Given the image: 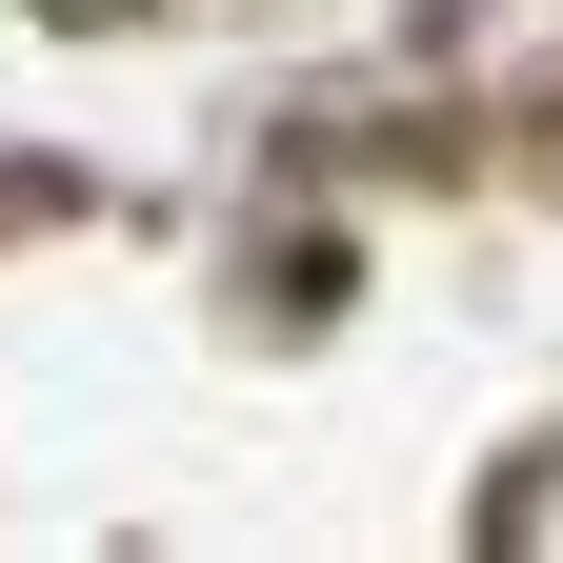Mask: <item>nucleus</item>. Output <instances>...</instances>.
I'll return each instance as SVG.
<instances>
[{
  "mask_svg": "<svg viewBox=\"0 0 563 563\" xmlns=\"http://www.w3.org/2000/svg\"><path fill=\"white\" fill-rule=\"evenodd\" d=\"M81 21H121V0H81Z\"/></svg>",
  "mask_w": 563,
  "mask_h": 563,
  "instance_id": "1",
  "label": "nucleus"
}]
</instances>
